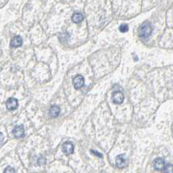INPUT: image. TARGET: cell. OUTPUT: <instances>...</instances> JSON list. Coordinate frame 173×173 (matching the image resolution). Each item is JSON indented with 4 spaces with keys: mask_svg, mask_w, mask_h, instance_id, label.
Returning a JSON list of instances; mask_svg holds the SVG:
<instances>
[{
    "mask_svg": "<svg viewBox=\"0 0 173 173\" xmlns=\"http://www.w3.org/2000/svg\"><path fill=\"white\" fill-rule=\"evenodd\" d=\"M151 32H152V28L150 25L149 23H145L139 28L138 34L142 38H147L150 36Z\"/></svg>",
    "mask_w": 173,
    "mask_h": 173,
    "instance_id": "1",
    "label": "cell"
},
{
    "mask_svg": "<svg viewBox=\"0 0 173 173\" xmlns=\"http://www.w3.org/2000/svg\"><path fill=\"white\" fill-rule=\"evenodd\" d=\"M111 99L114 104H120L123 103V101L124 99V96L121 91H115L111 96Z\"/></svg>",
    "mask_w": 173,
    "mask_h": 173,
    "instance_id": "2",
    "label": "cell"
},
{
    "mask_svg": "<svg viewBox=\"0 0 173 173\" xmlns=\"http://www.w3.org/2000/svg\"><path fill=\"white\" fill-rule=\"evenodd\" d=\"M116 163H117V166L120 169L125 167L128 163V159L125 157V156L124 154H121V155H118L117 157V159H116Z\"/></svg>",
    "mask_w": 173,
    "mask_h": 173,
    "instance_id": "3",
    "label": "cell"
},
{
    "mask_svg": "<svg viewBox=\"0 0 173 173\" xmlns=\"http://www.w3.org/2000/svg\"><path fill=\"white\" fill-rule=\"evenodd\" d=\"M73 84L75 89L78 90L80 88H82L84 84V79L83 78V76L81 75H77L76 77H74L73 78Z\"/></svg>",
    "mask_w": 173,
    "mask_h": 173,
    "instance_id": "4",
    "label": "cell"
},
{
    "mask_svg": "<svg viewBox=\"0 0 173 173\" xmlns=\"http://www.w3.org/2000/svg\"><path fill=\"white\" fill-rule=\"evenodd\" d=\"M62 150L66 155H71L74 152V145L71 142H65L62 145Z\"/></svg>",
    "mask_w": 173,
    "mask_h": 173,
    "instance_id": "5",
    "label": "cell"
},
{
    "mask_svg": "<svg viewBox=\"0 0 173 173\" xmlns=\"http://www.w3.org/2000/svg\"><path fill=\"white\" fill-rule=\"evenodd\" d=\"M153 166H154V169L157 170H163V169L165 167L164 160L163 158L155 159L154 163H153Z\"/></svg>",
    "mask_w": 173,
    "mask_h": 173,
    "instance_id": "6",
    "label": "cell"
},
{
    "mask_svg": "<svg viewBox=\"0 0 173 173\" xmlns=\"http://www.w3.org/2000/svg\"><path fill=\"white\" fill-rule=\"evenodd\" d=\"M18 105H19V103H18V100L16 98H9L7 101H6V108L10 111H13L15 109L18 108Z\"/></svg>",
    "mask_w": 173,
    "mask_h": 173,
    "instance_id": "7",
    "label": "cell"
},
{
    "mask_svg": "<svg viewBox=\"0 0 173 173\" xmlns=\"http://www.w3.org/2000/svg\"><path fill=\"white\" fill-rule=\"evenodd\" d=\"M12 132L16 137H24V134H25V129L22 125L16 126V127H14Z\"/></svg>",
    "mask_w": 173,
    "mask_h": 173,
    "instance_id": "8",
    "label": "cell"
},
{
    "mask_svg": "<svg viewBox=\"0 0 173 173\" xmlns=\"http://www.w3.org/2000/svg\"><path fill=\"white\" fill-rule=\"evenodd\" d=\"M22 44H23V39H22V38L19 37V36L14 37V38L12 39V41H11V45H12V47H14V48H17V47L21 46Z\"/></svg>",
    "mask_w": 173,
    "mask_h": 173,
    "instance_id": "9",
    "label": "cell"
},
{
    "mask_svg": "<svg viewBox=\"0 0 173 173\" xmlns=\"http://www.w3.org/2000/svg\"><path fill=\"white\" fill-rule=\"evenodd\" d=\"M60 113V108L57 105H52L50 109V115L51 117H57Z\"/></svg>",
    "mask_w": 173,
    "mask_h": 173,
    "instance_id": "10",
    "label": "cell"
},
{
    "mask_svg": "<svg viewBox=\"0 0 173 173\" xmlns=\"http://www.w3.org/2000/svg\"><path fill=\"white\" fill-rule=\"evenodd\" d=\"M84 20V16L81 13H75L72 16V21L74 23H80Z\"/></svg>",
    "mask_w": 173,
    "mask_h": 173,
    "instance_id": "11",
    "label": "cell"
},
{
    "mask_svg": "<svg viewBox=\"0 0 173 173\" xmlns=\"http://www.w3.org/2000/svg\"><path fill=\"white\" fill-rule=\"evenodd\" d=\"M163 171V173H173V164L168 163L167 165H165Z\"/></svg>",
    "mask_w": 173,
    "mask_h": 173,
    "instance_id": "12",
    "label": "cell"
},
{
    "mask_svg": "<svg viewBox=\"0 0 173 173\" xmlns=\"http://www.w3.org/2000/svg\"><path fill=\"white\" fill-rule=\"evenodd\" d=\"M119 30H120V32H128V30H129V27H128V25H127L126 24H123V25H120V27H119Z\"/></svg>",
    "mask_w": 173,
    "mask_h": 173,
    "instance_id": "13",
    "label": "cell"
},
{
    "mask_svg": "<svg viewBox=\"0 0 173 173\" xmlns=\"http://www.w3.org/2000/svg\"><path fill=\"white\" fill-rule=\"evenodd\" d=\"M4 173H16V171H15V170H14L12 167L8 166V167L5 170Z\"/></svg>",
    "mask_w": 173,
    "mask_h": 173,
    "instance_id": "14",
    "label": "cell"
},
{
    "mask_svg": "<svg viewBox=\"0 0 173 173\" xmlns=\"http://www.w3.org/2000/svg\"><path fill=\"white\" fill-rule=\"evenodd\" d=\"M91 152H92V153H94V154H96V155H97V156H98L99 157H102V155H101V154H99L98 152H95L94 150H91Z\"/></svg>",
    "mask_w": 173,
    "mask_h": 173,
    "instance_id": "15",
    "label": "cell"
},
{
    "mask_svg": "<svg viewBox=\"0 0 173 173\" xmlns=\"http://www.w3.org/2000/svg\"><path fill=\"white\" fill-rule=\"evenodd\" d=\"M3 140H4V137H3V134L1 133V143H3Z\"/></svg>",
    "mask_w": 173,
    "mask_h": 173,
    "instance_id": "16",
    "label": "cell"
}]
</instances>
